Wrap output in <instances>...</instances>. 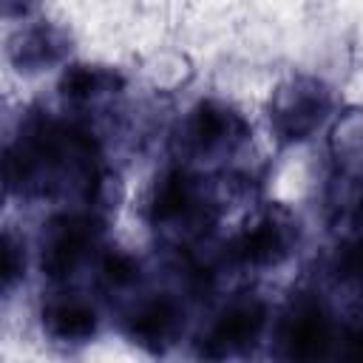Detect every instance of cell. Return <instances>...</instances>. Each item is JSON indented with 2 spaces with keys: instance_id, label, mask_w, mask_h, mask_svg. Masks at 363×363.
<instances>
[{
  "instance_id": "8",
  "label": "cell",
  "mask_w": 363,
  "mask_h": 363,
  "mask_svg": "<svg viewBox=\"0 0 363 363\" xmlns=\"http://www.w3.org/2000/svg\"><path fill=\"white\" fill-rule=\"evenodd\" d=\"M286 244L289 241H286L284 227L275 221H264L238 238L235 255L247 264H275L286 255Z\"/></svg>"
},
{
  "instance_id": "5",
  "label": "cell",
  "mask_w": 363,
  "mask_h": 363,
  "mask_svg": "<svg viewBox=\"0 0 363 363\" xmlns=\"http://www.w3.org/2000/svg\"><path fill=\"white\" fill-rule=\"evenodd\" d=\"M182 323V309L173 298H150L145 301L128 320V332L142 346H164L176 335Z\"/></svg>"
},
{
  "instance_id": "13",
  "label": "cell",
  "mask_w": 363,
  "mask_h": 363,
  "mask_svg": "<svg viewBox=\"0 0 363 363\" xmlns=\"http://www.w3.org/2000/svg\"><path fill=\"white\" fill-rule=\"evenodd\" d=\"M23 267H26V258H23L20 247L14 244L11 235H6V241H3V281H6V289L20 278Z\"/></svg>"
},
{
  "instance_id": "11",
  "label": "cell",
  "mask_w": 363,
  "mask_h": 363,
  "mask_svg": "<svg viewBox=\"0 0 363 363\" xmlns=\"http://www.w3.org/2000/svg\"><path fill=\"white\" fill-rule=\"evenodd\" d=\"M119 79L102 68H91V65H74L62 74L60 79V91L68 99H94L105 91H111Z\"/></svg>"
},
{
  "instance_id": "10",
  "label": "cell",
  "mask_w": 363,
  "mask_h": 363,
  "mask_svg": "<svg viewBox=\"0 0 363 363\" xmlns=\"http://www.w3.org/2000/svg\"><path fill=\"white\" fill-rule=\"evenodd\" d=\"M193 204V184L184 173H170L162 179L153 196V218L156 221H173L184 216Z\"/></svg>"
},
{
  "instance_id": "2",
  "label": "cell",
  "mask_w": 363,
  "mask_h": 363,
  "mask_svg": "<svg viewBox=\"0 0 363 363\" xmlns=\"http://www.w3.org/2000/svg\"><path fill=\"white\" fill-rule=\"evenodd\" d=\"M94 238V224L79 216L57 218L48 227V235L43 241V258L40 267L48 278H65L74 272V267L82 261L88 244Z\"/></svg>"
},
{
  "instance_id": "4",
  "label": "cell",
  "mask_w": 363,
  "mask_h": 363,
  "mask_svg": "<svg viewBox=\"0 0 363 363\" xmlns=\"http://www.w3.org/2000/svg\"><path fill=\"white\" fill-rule=\"evenodd\" d=\"M281 343L289 357H318L329 346V318L318 303H301L286 318Z\"/></svg>"
},
{
  "instance_id": "12",
  "label": "cell",
  "mask_w": 363,
  "mask_h": 363,
  "mask_svg": "<svg viewBox=\"0 0 363 363\" xmlns=\"http://www.w3.org/2000/svg\"><path fill=\"white\" fill-rule=\"evenodd\" d=\"M102 275H105L113 286H125V284H133V281H136L139 267H136V261H133L130 255H125V252H113V255L105 258V264H102Z\"/></svg>"
},
{
  "instance_id": "7",
  "label": "cell",
  "mask_w": 363,
  "mask_h": 363,
  "mask_svg": "<svg viewBox=\"0 0 363 363\" xmlns=\"http://www.w3.org/2000/svg\"><path fill=\"white\" fill-rule=\"evenodd\" d=\"M43 326L57 340H85L96 329V315L82 301H57L43 312Z\"/></svg>"
},
{
  "instance_id": "1",
  "label": "cell",
  "mask_w": 363,
  "mask_h": 363,
  "mask_svg": "<svg viewBox=\"0 0 363 363\" xmlns=\"http://www.w3.org/2000/svg\"><path fill=\"white\" fill-rule=\"evenodd\" d=\"M326 111H329V94L323 91V85L312 79H298L281 91L272 111V122L284 139L298 142L306 139L323 122Z\"/></svg>"
},
{
  "instance_id": "6",
  "label": "cell",
  "mask_w": 363,
  "mask_h": 363,
  "mask_svg": "<svg viewBox=\"0 0 363 363\" xmlns=\"http://www.w3.org/2000/svg\"><path fill=\"white\" fill-rule=\"evenodd\" d=\"M187 130H190V142L199 150H213L218 145L238 139L244 133V125L233 111H227L216 102H204L193 111Z\"/></svg>"
},
{
  "instance_id": "9",
  "label": "cell",
  "mask_w": 363,
  "mask_h": 363,
  "mask_svg": "<svg viewBox=\"0 0 363 363\" xmlns=\"http://www.w3.org/2000/svg\"><path fill=\"white\" fill-rule=\"evenodd\" d=\"M60 54H62V37L54 28H31V31L20 34V45L11 48V57L20 68L23 65H28V68L48 65Z\"/></svg>"
},
{
  "instance_id": "3",
  "label": "cell",
  "mask_w": 363,
  "mask_h": 363,
  "mask_svg": "<svg viewBox=\"0 0 363 363\" xmlns=\"http://www.w3.org/2000/svg\"><path fill=\"white\" fill-rule=\"evenodd\" d=\"M267 323V309L258 301H247V303H235L233 309H227L210 329L207 335V349L204 354L210 357H227L235 352H244L247 346H252L261 335Z\"/></svg>"
},
{
  "instance_id": "14",
  "label": "cell",
  "mask_w": 363,
  "mask_h": 363,
  "mask_svg": "<svg viewBox=\"0 0 363 363\" xmlns=\"http://www.w3.org/2000/svg\"><path fill=\"white\" fill-rule=\"evenodd\" d=\"M337 269L349 278H363V241L346 244L337 252Z\"/></svg>"
}]
</instances>
